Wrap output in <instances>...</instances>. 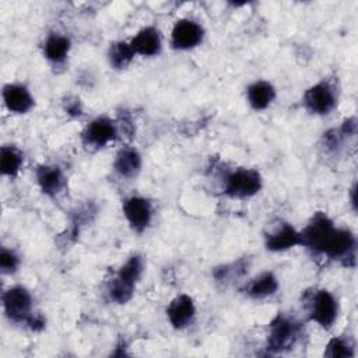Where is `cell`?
Segmentation results:
<instances>
[{
    "instance_id": "obj_18",
    "label": "cell",
    "mask_w": 358,
    "mask_h": 358,
    "mask_svg": "<svg viewBox=\"0 0 358 358\" xmlns=\"http://www.w3.org/2000/svg\"><path fill=\"white\" fill-rule=\"evenodd\" d=\"M275 88L270 81L257 80L252 83L246 90V99L252 109L264 110L275 99Z\"/></svg>"
},
{
    "instance_id": "obj_12",
    "label": "cell",
    "mask_w": 358,
    "mask_h": 358,
    "mask_svg": "<svg viewBox=\"0 0 358 358\" xmlns=\"http://www.w3.org/2000/svg\"><path fill=\"white\" fill-rule=\"evenodd\" d=\"M196 316V305L190 295H176L166 306V317L171 326L176 330L186 329Z\"/></svg>"
},
{
    "instance_id": "obj_6",
    "label": "cell",
    "mask_w": 358,
    "mask_h": 358,
    "mask_svg": "<svg viewBox=\"0 0 358 358\" xmlns=\"http://www.w3.org/2000/svg\"><path fill=\"white\" fill-rule=\"evenodd\" d=\"M34 299L31 292L22 285H13L3 294V309L6 316L14 323L27 324L32 316Z\"/></svg>"
},
{
    "instance_id": "obj_5",
    "label": "cell",
    "mask_w": 358,
    "mask_h": 358,
    "mask_svg": "<svg viewBox=\"0 0 358 358\" xmlns=\"http://www.w3.org/2000/svg\"><path fill=\"white\" fill-rule=\"evenodd\" d=\"M308 315L320 327L326 330L331 329L338 316L337 298L327 289H315L309 295Z\"/></svg>"
},
{
    "instance_id": "obj_17",
    "label": "cell",
    "mask_w": 358,
    "mask_h": 358,
    "mask_svg": "<svg viewBox=\"0 0 358 358\" xmlns=\"http://www.w3.org/2000/svg\"><path fill=\"white\" fill-rule=\"evenodd\" d=\"M141 165H143L141 154L133 147H124L119 150L113 161L115 172L119 176L126 179L137 176L138 172L141 171Z\"/></svg>"
},
{
    "instance_id": "obj_4",
    "label": "cell",
    "mask_w": 358,
    "mask_h": 358,
    "mask_svg": "<svg viewBox=\"0 0 358 358\" xmlns=\"http://www.w3.org/2000/svg\"><path fill=\"white\" fill-rule=\"evenodd\" d=\"M299 324L285 315H277L270 326L266 348L271 354H280L291 350L299 337Z\"/></svg>"
},
{
    "instance_id": "obj_14",
    "label": "cell",
    "mask_w": 358,
    "mask_h": 358,
    "mask_svg": "<svg viewBox=\"0 0 358 358\" xmlns=\"http://www.w3.org/2000/svg\"><path fill=\"white\" fill-rule=\"evenodd\" d=\"M130 46L136 55L157 56L162 49V38L157 27L148 25L141 28L130 41Z\"/></svg>"
},
{
    "instance_id": "obj_16",
    "label": "cell",
    "mask_w": 358,
    "mask_h": 358,
    "mask_svg": "<svg viewBox=\"0 0 358 358\" xmlns=\"http://www.w3.org/2000/svg\"><path fill=\"white\" fill-rule=\"evenodd\" d=\"M242 291L252 299H266L278 291V280L271 271H263L242 288Z\"/></svg>"
},
{
    "instance_id": "obj_21",
    "label": "cell",
    "mask_w": 358,
    "mask_h": 358,
    "mask_svg": "<svg viewBox=\"0 0 358 358\" xmlns=\"http://www.w3.org/2000/svg\"><path fill=\"white\" fill-rule=\"evenodd\" d=\"M134 56H136V53L131 49L130 42L116 41V42H112L108 49L109 64L116 70H122V69L127 67L131 63V60L134 59Z\"/></svg>"
},
{
    "instance_id": "obj_3",
    "label": "cell",
    "mask_w": 358,
    "mask_h": 358,
    "mask_svg": "<svg viewBox=\"0 0 358 358\" xmlns=\"http://www.w3.org/2000/svg\"><path fill=\"white\" fill-rule=\"evenodd\" d=\"M263 187V179L257 169L236 168L224 179V193L232 199H248Z\"/></svg>"
},
{
    "instance_id": "obj_19",
    "label": "cell",
    "mask_w": 358,
    "mask_h": 358,
    "mask_svg": "<svg viewBox=\"0 0 358 358\" xmlns=\"http://www.w3.org/2000/svg\"><path fill=\"white\" fill-rule=\"evenodd\" d=\"M71 49V41L67 35L53 32L43 42V56L53 64L63 63Z\"/></svg>"
},
{
    "instance_id": "obj_10",
    "label": "cell",
    "mask_w": 358,
    "mask_h": 358,
    "mask_svg": "<svg viewBox=\"0 0 358 358\" xmlns=\"http://www.w3.org/2000/svg\"><path fill=\"white\" fill-rule=\"evenodd\" d=\"M204 38V28L194 20L180 18L171 31V46L176 50H190L199 46Z\"/></svg>"
},
{
    "instance_id": "obj_22",
    "label": "cell",
    "mask_w": 358,
    "mask_h": 358,
    "mask_svg": "<svg viewBox=\"0 0 358 358\" xmlns=\"http://www.w3.org/2000/svg\"><path fill=\"white\" fill-rule=\"evenodd\" d=\"M323 354L324 357H329V358H350L355 355L352 344L344 337L330 338Z\"/></svg>"
},
{
    "instance_id": "obj_15",
    "label": "cell",
    "mask_w": 358,
    "mask_h": 358,
    "mask_svg": "<svg viewBox=\"0 0 358 358\" xmlns=\"http://www.w3.org/2000/svg\"><path fill=\"white\" fill-rule=\"evenodd\" d=\"M35 178L39 189L42 193H45L49 197L57 196L64 185H66V178L60 166L57 165H41L35 171Z\"/></svg>"
},
{
    "instance_id": "obj_9",
    "label": "cell",
    "mask_w": 358,
    "mask_h": 358,
    "mask_svg": "<svg viewBox=\"0 0 358 358\" xmlns=\"http://www.w3.org/2000/svg\"><path fill=\"white\" fill-rule=\"evenodd\" d=\"M123 215L134 232H144L152 220V204L143 196H130L122 204Z\"/></svg>"
},
{
    "instance_id": "obj_23",
    "label": "cell",
    "mask_w": 358,
    "mask_h": 358,
    "mask_svg": "<svg viewBox=\"0 0 358 358\" xmlns=\"http://www.w3.org/2000/svg\"><path fill=\"white\" fill-rule=\"evenodd\" d=\"M248 267L245 259H239L238 262L229 263V264H224L221 267H217L214 270V277L217 281H221L224 284L241 277L245 273V268Z\"/></svg>"
},
{
    "instance_id": "obj_13",
    "label": "cell",
    "mask_w": 358,
    "mask_h": 358,
    "mask_svg": "<svg viewBox=\"0 0 358 358\" xmlns=\"http://www.w3.org/2000/svg\"><path fill=\"white\" fill-rule=\"evenodd\" d=\"M1 96L6 108L13 113H27L35 105V99L31 91L24 84H6L1 91Z\"/></svg>"
},
{
    "instance_id": "obj_20",
    "label": "cell",
    "mask_w": 358,
    "mask_h": 358,
    "mask_svg": "<svg viewBox=\"0 0 358 358\" xmlns=\"http://www.w3.org/2000/svg\"><path fill=\"white\" fill-rule=\"evenodd\" d=\"M24 162L22 152L13 145H3L0 150V171L1 175L14 178L18 175Z\"/></svg>"
},
{
    "instance_id": "obj_11",
    "label": "cell",
    "mask_w": 358,
    "mask_h": 358,
    "mask_svg": "<svg viewBox=\"0 0 358 358\" xmlns=\"http://www.w3.org/2000/svg\"><path fill=\"white\" fill-rule=\"evenodd\" d=\"M301 245V232L289 222H280L264 235V246L270 252H284Z\"/></svg>"
},
{
    "instance_id": "obj_2",
    "label": "cell",
    "mask_w": 358,
    "mask_h": 358,
    "mask_svg": "<svg viewBox=\"0 0 358 358\" xmlns=\"http://www.w3.org/2000/svg\"><path fill=\"white\" fill-rule=\"evenodd\" d=\"M144 273V259L140 255L130 256L117 270L110 281L108 294L116 303H126L131 299L136 285Z\"/></svg>"
},
{
    "instance_id": "obj_1",
    "label": "cell",
    "mask_w": 358,
    "mask_h": 358,
    "mask_svg": "<svg viewBox=\"0 0 358 358\" xmlns=\"http://www.w3.org/2000/svg\"><path fill=\"white\" fill-rule=\"evenodd\" d=\"M299 232L301 245L313 253L340 260L347 266L355 264V235L347 228L336 227L324 213H316Z\"/></svg>"
},
{
    "instance_id": "obj_24",
    "label": "cell",
    "mask_w": 358,
    "mask_h": 358,
    "mask_svg": "<svg viewBox=\"0 0 358 358\" xmlns=\"http://www.w3.org/2000/svg\"><path fill=\"white\" fill-rule=\"evenodd\" d=\"M20 263H21V259L13 249L1 248L0 268H1L3 274H14L18 270Z\"/></svg>"
},
{
    "instance_id": "obj_25",
    "label": "cell",
    "mask_w": 358,
    "mask_h": 358,
    "mask_svg": "<svg viewBox=\"0 0 358 358\" xmlns=\"http://www.w3.org/2000/svg\"><path fill=\"white\" fill-rule=\"evenodd\" d=\"M64 110L70 116H74V117L80 116L83 113V106H81L80 99L76 98V96H69L64 101Z\"/></svg>"
},
{
    "instance_id": "obj_8",
    "label": "cell",
    "mask_w": 358,
    "mask_h": 358,
    "mask_svg": "<svg viewBox=\"0 0 358 358\" xmlns=\"http://www.w3.org/2000/svg\"><path fill=\"white\" fill-rule=\"evenodd\" d=\"M117 137L116 122L108 116H98L92 119L81 133V141L91 150L106 147Z\"/></svg>"
},
{
    "instance_id": "obj_7",
    "label": "cell",
    "mask_w": 358,
    "mask_h": 358,
    "mask_svg": "<svg viewBox=\"0 0 358 358\" xmlns=\"http://www.w3.org/2000/svg\"><path fill=\"white\" fill-rule=\"evenodd\" d=\"M306 110L313 115H329L337 105V94L329 81H319L309 87L302 96Z\"/></svg>"
}]
</instances>
